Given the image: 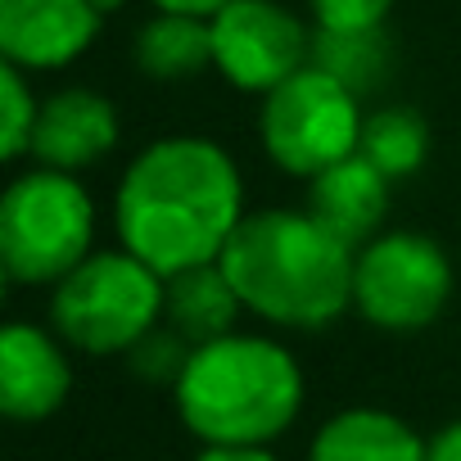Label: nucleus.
<instances>
[{
  "mask_svg": "<svg viewBox=\"0 0 461 461\" xmlns=\"http://www.w3.org/2000/svg\"><path fill=\"white\" fill-rule=\"evenodd\" d=\"M221 272L245 312L281 330H321L353 308L357 249L308 208H254L221 249Z\"/></svg>",
  "mask_w": 461,
  "mask_h": 461,
  "instance_id": "2",
  "label": "nucleus"
},
{
  "mask_svg": "<svg viewBox=\"0 0 461 461\" xmlns=\"http://www.w3.org/2000/svg\"><path fill=\"white\" fill-rule=\"evenodd\" d=\"M425 461H461V420H447L425 438Z\"/></svg>",
  "mask_w": 461,
  "mask_h": 461,
  "instance_id": "21",
  "label": "nucleus"
},
{
  "mask_svg": "<svg viewBox=\"0 0 461 461\" xmlns=\"http://www.w3.org/2000/svg\"><path fill=\"white\" fill-rule=\"evenodd\" d=\"M226 5H230V0H154V10H163V14H190V19H212Z\"/></svg>",
  "mask_w": 461,
  "mask_h": 461,
  "instance_id": "22",
  "label": "nucleus"
},
{
  "mask_svg": "<svg viewBox=\"0 0 461 461\" xmlns=\"http://www.w3.org/2000/svg\"><path fill=\"white\" fill-rule=\"evenodd\" d=\"M91 0H0V55L23 73H55L82 59L100 32Z\"/></svg>",
  "mask_w": 461,
  "mask_h": 461,
  "instance_id": "9",
  "label": "nucleus"
},
{
  "mask_svg": "<svg viewBox=\"0 0 461 461\" xmlns=\"http://www.w3.org/2000/svg\"><path fill=\"white\" fill-rule=\"evenodd\" d=\"M59 335L32 321H10L0 335V407L10 420H46L73 393V362Z\"/></svg>",
  "mask_w": 461,
  "mask_h": 461,
  "instance_id": "10",
  "label": "nucleus"
},
{
  "mask_svg": "<svg viewBox=\"0 0 461 461\" xmlns=\"http://www.w3.org/2000/svg\"><path fill=\"white\" fill-rule=\"evenodd\" d=\"M245 221L240 167L208 136H158L113 190L118 245L158 276L217 263Z\"/></svg>",
  "mask_w": 461,
  "mask_h": 461,
  "instance_id": "1",
  "label": "nucleus"
},
{
  "mask_svg": "<svg viewBox=\"0 0 461 461\" xmlns=\"http://www.w3.org/2000/svg\"><path fill=\"white\" fill-rule=\"evenodd\" d=\"M91 5H95L100 14H113V10H122V5H127V0H91Z\"/></svg>",
  "mask_w": 461,
  "mask_h": 461,
  "instance_id": "24",
  "label": "nucleus"
},
{
  "mask_svg": "<svg viewBox=\"0 0 461 461\" xmlns=\"http://www.w3.org/2000/svg\"><path fill=\"white\" fill-rule=\"evenodd\" d=\"M95 203L73 172L32 167L0 194V267L14 285H59L95 249Z\"/></svg>",
  "mask_w": 461,
  "mask_h": 461,
  "instance_id": "4",
  "label": "nucleus"
},
{
  "mask_svg": "<svg viewBox=\"0 0 461 461\" xmlns=\"http://www.w3.org/2000/svg\"><path fill=\"white\" fill-rule=\"evenodd\" d=\"M172 402L203 447H267L303 411V371L285 344L236 330L190 353Z\"/></svg>",
  "mask_w": 461,
  "mask_h": 461,
  "instance_id": "3",
  "label": "nucleus"
},
{
  "mask_svg": "<svg viewBox=\"0 0 461 461\" xmlns=\"http://www.w3.org/2000/svg\"><path fill=\"white\" fill-rule=\"evenodd\" d=\"M312 64L326 68L330 77H339L353 95H362L384 77V37L380 32H362V37L317 32L312 37Z\"/></svg>",
  "mask_w": 461,
  "mask_h": 461,
  "instance_id": "17",
  "label": "nucleus"
},
{
  "mask_svg": "<svg viewBox=\"0 0 461 461\" xmlns=\"http://www.w3.org/2000/svg\"><path fill=\"white\" fill-rule=\"evenodd\" d=\"M357 154L389 181H407L425 167L429 158V127L416 109L407 104H384L375 113H366L362 122V140Z\"/></svg>",
  "mask_w": 461,
  "mask_h": 461,
  "instance_id": "16",
  "label": "nucleus"
},
{
  "mask_svg": "<svg viewBox=\"0 0 461 461\" xmlns=\"http://www.w3.org/2000/svg\"><path fill=\"white\" fill-rule=\"evenodd\" d=\"M317 32H335V37H362V32H380L393 0H308Z\"/></svg>",
  "mask_w": 461,
  "mask_h": 461,
  "instance_id": "20",
  "label": "nucleus"
},
{
  "mask_svg": "<svg viewBox=\"0 0 461 461\" xmlns=\"http://www.w3.org/2000/svg\"><path fill=\"white\" fill-rule=\"evenodd\" d=\"M362 95H353L339 77L308 64L290 82H281L272 95H263L258 109V140L263 154L285 176H321L326 167L357 154L362 140Z\"/></svg>",
  "mask_w": 461,
  "mask_h": 461,
  "instance_id": "6",
  "label": "nucleus"
},
{
  "mask_svg": "<svg viewBox=\"0 0 461 461\" xmlns=\"http://www.w3.org/2000/svg\"><path fill=\"white\" fill-rule=\"evenodd\" d=\"M50 326L77 353H131L163 326V276L127 249H100L50 290Z\"/></svg>",
  "mask_w": 461,
  "mask_h": 461,
  "instance_id": "5",
  "label": "nucleus"
},
{
  "mask_svg": "<svg viewBox=\"0 0 461 461\" xmlns=\"http://www.w3.org/2000/svg\"><path fill=\"white\" fill-rule=\"evenodd\" d=\"M308 461H425V438L384 407H348L312 434Z\"/></svg>",
  "mask_w": 461,
  "mask_h": 461,
  "instance_id": "14",
  "label": "nucleus"
},
{
  "mask_svg": "<svg viewBox=\"0 0 461 461\" xmlns=\"http://www.w3.org/2000/svg\"><path fill=\"white\" fill-rule=\"evenodd\" d=\"M190 344L176 335V330H167V326H154L131 353H122L127 357V366H131V375L136 380H145V384H167V389H176V380H181V371H185V362H190Z\"/></svg>",
  "mask_w": 461,
  "mask_h": 461,
  "instance_id": "19",
  "label": "nucleus"
},
{
  "mask_svg": "<svg viewBox=\"0 0 461 461\" xmlns=\"http://www.w3.org/2000/svg\"><path fill=\"white\" fill-rule=\"evenodd\" d=\"M118 145V109L109 95L91 86H68L41 100L37 131H32V163L55 172L95 167Z\"/></svg>",
  "mask_w": 461,
  "mask_h": 461,
  "instance_id": "11",
  "label": "nucleus"
},
{
  "mask_svg": "<svg viewBox=\"0 0 461 461\" xmlns=\"http://www.w3.org/2000/svg\"><path fill=\"white\" fill-rule=\"evenodd\" d=\"M389 185H393L389 176H380L362 154H353L308 181V212L348 249H362L375 236H384Z\"/></svg>",
  "mask_w": 461,
  "mask_h": 461,
  "instance_id": "12",
  "label": "nucleus"
},
{
  "mask_svg": "<svg viewBox=\"0 0 461 461\" xmlns=\"http://www.w3.org/2000/svg\"><path fill=\"white\" fill-rule=\"evenodd\" d=\"M194 461H276L267 447H203Z\"/></svg>",
  "mask_w": 461,
  "mask_h": 461,
  "instance_id": "23",
  "label": "nucleus"
},
{
  "mask_svg": "<svg viewBox=\"0 0 461 461\" xmlns=\"http://www.w3.org/2000/svg\"><path fill=\"white\" fill-rule=\"evenodd\" d=\"M0 104H5V122H0V154L10 163H19L23 154H32V131H37V95L28 86V73L14 64H0Z\"/></svg>",
  "mask_w": 461,
  "mask_h": 461,
  "instance_id": "18",
  "label": "nucleus"
},
{
  "mask_svg": "<svg viewBox=\"0 0 461 461\" xmlns=\"http://www.w3.org/2000/svg\"><path fill=\"white\" fill-rule=\"evenodd\" d=\"M212 68L245 95H272L312 64V37L281 0H230L208 19Z\"/></svg>",
  "mask_w": 461,
  "mask_h": 461,
  "instance_id": "8",
  "label": "nucleus"
},
{
  "mask_svg": "<svg viewBox=\"0 0 461 461\" xmlns=\"http://www.w3.org/2000/svg\"><path fill=\"white\" fill-rule=\"evenodd\" d=\"M245 303L221 272V263L185 267L176 276H163V326L176 330L190 348H203L212 339L236 335Z\"/></svg>",
  "mask_w": 461,
  "mask_h": 461,
  "instance_id": "13",
  "label": "nucleus"
},
{
  "mask_svg": "<svg viewBox=\"0 0 461 461\" xmlns=\"http://www.w3.org/2000/svg\"><path fill=\"white\" fill-rule=\"evenodd\" d=\"M131 59L145 77L154 82H185L199 77L203 68H212V28L208 19H190V14H154L136 41H131Z\"/></svg>",
  "mask_w": 461,
  "mask_h": 461,
  "instance_id": "15",
  "label": "nucleus"
},
{
  "mask_svg": "<svg viewBox=\"0 0 461 461\" xmlns=\"http://www.w3.org/2000/svg\"><path fill=\"white\" fill-rule=\"evenodd\" d=\"M456 272L443 245L420 230H384L357 249L353 272V308L362 321L389 335L425 330L443 317L452 299Z\"/></svg>",
  "mask_w": 461,
  "mask_h": 461,
  "instance_id": "7",
  "label": "nucleus"
}]
</instances>
